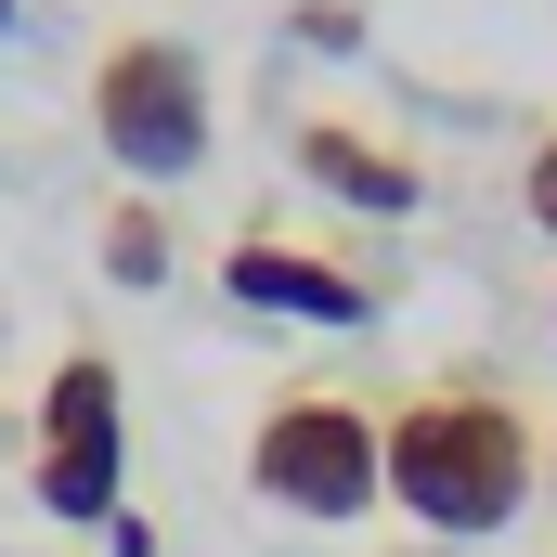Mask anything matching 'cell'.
Wrapping results in <instances>:
<instances>
[{
    "instance_id": "obj_1",
    "label": "cell",
    "mask_w": 557,
    "mask_h": 557,
    "mask_svg": "<svg viewBox=\"0 0 557 557\" xmlns=\"http://www.w3.org/2000/svg\"><path fill=\"white\" fill-rule=\"evenodd\" d=\"M532 493H545V428L519 416L493 376H441L416 403H389V506H403L416 532L480 545V532H506Z\"/></svg>"
},
{
    "instance_id": "obj_7",
    "label": "cell",
    "mask_w": 557,
    "mask_h": 557,
    "mask_svg": "<svg viewBox=\"0 0 557 557\" xmlns=\"http://www.w3.org/2000/svg\"><path fill=\"white\" fill-rule=\"evenodd\" d=\"M169 260H182V234H169V208H156V195H117V208H104V285H169Z\"/></svg>"
},
{
    "instance_id": "obj_5",
    "label": "cell",
    "mask_w": 557,
    "mask_h": 557,
    "mask_svg": "<svg viewBox=\"0 0 557 557\" xmlns=\"http://www.w3.org/2000/svg\"><path fill=\"white\" fill-rule=\"evenodd\" d=\"M221 298H234V311H273V324H363V311H376L363 273H337V260H311V247H285V234H234V247H221Z\"/></svg>"
},
{
    "instance_id": "obj_2",
    "label": "cell",
    "mask_w": 557,
    "mask_h": 557,
    "mask_svg": "<svg viewBox=\"0 0 557 557\" xmlns=\"http://www.w3.org/2000/svg\"><path fill=\"white\" fill-rule=\"evenodd\" d=\"M247 493L285 519H376L389 506V416L350 389H285L247 428Z\"/></svg>"
},
{
    "instance_id": "obj_12",
    "label": "cell",
    "mask_w": 557,
    "mask_h": 557,
    "mask_svg": "<svg viewBox=\"0 0 557 557\" xmlns=\"http://www.w3.org/2000/svg\"><path fill=\"white\" fill-rule=\"evenodd\" d=\"M0 39H13V0H0Z\"/></svg>"
},
{
    "instance_id": "obj_6",
    "label": "cell",
    "mask_w": 557,
    "mask_h": 557,
    "mask_svg": "<svg viewBox=\"0 0 557 557\" xmlns=\"http://www.w3.org/2000/svg\"><path fill=\"white\" fill-rule=\"evenodd\" d=\"M298 169H311L337 208H363V221H403V208H416V156H389V143L350 131V117H298Z\"/></svg>"
},
{
    "instance_id": "obj_4",
    "label": "cell",
    "mask_w": 557,
    "mask_h": 557,
    "mask_svg": "<svg viewBox=\"0 0 557 557\" xmlns=\"http://www.w3.org/2000/svg\"><path fill=\"white\" fill-rule=\"evenodd\" d=\"M26 493L65 519V532H104L131 506V376L104 350H65L39 376V454H26Z\"/></svg>"
},
{
    "instance_id": "obj_8",
    "label": "cell",
    "mask_w": 557,
    "mask_h": 557,
    "mask_svg": "<svg viewBox=\"0 0 557 557\" xmlns=\"http://www.w3.org/2000/svg\"><path fill=\"white\" fill-rule=\"evenodd\" d=\"M285 26H298V52H363V13L350 0H298Z\"/></svg>"
},
{
    "instance_id": "obj_9",
    "label": "cell",
    "mask_w": 557,
    "mask_h": 557,
    "mask_svg": "<svg viewBox=\"0 0 557 557\" xmlns=\"http://www.w3.org/2000/svg\"><path fill=\"white\" fill-rule=\"evenodd\" d=\"M519 208H532V221H545V247H557V131L532 143V169H519Z\"/></svg>"
},
{
    "instance_id": "obj_3",
    "label": "cell",
    "mask_w": 557,
    "mask_h": 557,
    "mask_svg": "<svg viewBox=\"0 0 557 557\" xmlns=\"http://www.w3.org/2000/svg\"><path fill=\"white\" fill-rule=\"evenodd\" d=\"M91 143L131 169V195L195 182V169H208V143H221V117H208V65H195L169 26L104 39V65H91Z\"/></svg>"
},
{
    "instance_id": "obj_10",
    "label": "cell",
    "mask_w": 557,
    "mask_h": 557,
    "mask_svg": "<svg viewBox=\"0 0 557 557\" xmlns=\"http://www.w3.org/2000/svg\"><path fill=\"white\" fill-rule=\"evenodd\" d=\"M104 557H156V519H131V506H117V519H104Z\"/></svg>"
},
{
    "instance_id": "obj_11",
    "label": "cell",
    "mask_w": 557,
    "mask_h": 557,
    "mask_svg": "<svg viewBox=\"0 0 557 557\" xmlns=\"http://www.w3.org/2000/svg\"><path fill=\"white\" fill-rule=\"evenodd\" d=\"M545 506H557V428H545Z\"/></svg>"
}]
</instances>
